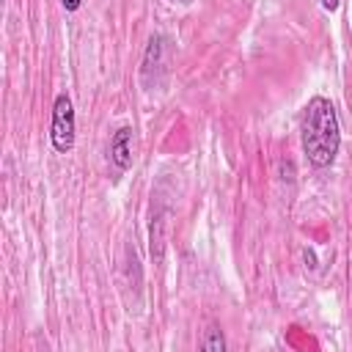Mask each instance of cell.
<instances>
[{
	"mask_svg": "<svg viewBox=\"0 0 352 352\" xmlns=\"http://www.w3.org/2000/svg\"><path fill=\"white\" fill-rule=\"evenodd\" d=\"M302 151L314 168H330L341 148V126L330 99L314 96L302 113Z\"/></svg>",
	"mask_w": 352,
	"mask_h": 352,
	"instance_id": "obj_1",
	"label": "cell"
},
{
	"mask_svg": "<svg viewBox=\"0 0 352 352\" xmlns=\"http://www.w3.org/2000/svg\"><path fill=\"white\" fill-rule=\"evenodd\" d=\"M74 107L69 94H58L52 102V121H50V143L58 154H69L74 148Z\"/></svg>",
	"mask_w": 352,
	"mask_h": 352,
	"instance_id": "obj_2",
	"label": "cell"
},
{
	"mask_svg": "<svg viewBox=\"0 0 352 352\" xmlns=\"http://www.w3.org/2000/svg\"><path fill=\"white\" fill-rule=\"evenodd\" d=\"M165 52H168V38L162 33H154L148 38V47L143 52V66H140V80L148 91L154 85H160V80L165 74Z\"/></svg>",
	"mask_w": 352,
	"mask_h": 352,
	"instance_id": "obj_3",
	"label": "cell"
},
{
	"mask_svg": "<svg viewBox=\"0 0 352 352\" xmlns=\"http://www.w3.org/2000/svg\"><path fill=\"white\" fill-rule=\"evenodd\" d=\"M110 165L116 173L129 170L132 165V126H118L116 135L110 138Z\"/></svg>",
	"mask_w": 352,
	"mask_h": 352,
	"instance_id": "obj_4",
	"label": "cell"
},
{
	"mask_svg": "<svg viewBox=\"0 0 352 352\" xmlns=\"http://www.w3.org/2000/svg\"><path fill=\"white\" fill-rule=\"evenodd\" d=\"M201 349H204V352H223V349H226L223 330H220V327H209V330H206V338L201 341Z\"/></svg>",
	"mask_w": 352,
	"mask_h": 352,
	"instance_id": "obj_5",
	"label": "cell"
},
{
	"mask_svg": "<svg viewBox=\"0 0 352 352\" xmlns=\"http://www.w3.org/2000/svg\"><path fill=\"white\" fill-rule=\"evenodd\" d=\"M80 3H82V0H60V6H63L66 11H77V8H80Z\"/></svg>",
	"mask_w": 352,
	"mask_h": 352,
	"instance_id": "obj_6",
	"label": "cell"
},
{
	"mask_svg": "<svg viewBox=\"0 0 352 352\" xmlns=\"http://www.w3.org/2000/svg\"><path fill=\"white\" fill-rule=\"evenodd\" d=\"M338 6H341V0H322V8L324 11H336Z\"/></svg>",
	"mask_w": 352,
	"mask_h": 352,
	"instance_id": "obj_7",
	"label": "cell"
},
{
	"mask_svg": "<svg viewBox=\"0 0 352 352\" xmlns=\"http://www.w3.org/2000/svg\"><path fill=\"white\" fill-rule=\"evenodd\" d=\"M176 3H190V0H176Z\"/></svg>",
	"mask_w": 352,
	"mask_h": 352,
	"instance_id": "obj_8",
	"label": "cell"
}]
</instances>
